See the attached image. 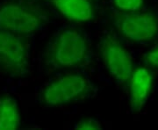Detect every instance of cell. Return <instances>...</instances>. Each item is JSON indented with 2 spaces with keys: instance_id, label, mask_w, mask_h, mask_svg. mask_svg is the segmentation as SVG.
<instances>
[{
  "instance_id": "6da1fadb",
  "label": "cell",
  "mask_w": 158,
  "mask_h": 130,
  "mask_svg": "<svg viewBox=\"0 0 158 130\" xmlns=\"http://www.w3.org/2000/svg\"><path fill=\"white\" fill-rule=\"evenodd\" d=\"M41 62L48 74L92 70L96 57L89 35L81 27L71 24L58 29L42 52Z\"/></svg>"
},
{
  "instance_id": "7a4b0ae2",
  "label": "cell",
  "mask_w": 158,
  "mask_h": 130,
  "mask_svg": "<svg viewBox=\"0 0 158 130\" xmlns=\"http://www.w3.org/2000/svg\"><path fill=\"white\" fill-rule=\"evenodd\" d=\"M98 86L81 71H64L55 74L41 87L38 102L48 108H57L87 101L96 96Z\"/></svg>"
},
{
  "instance_id": "3957f363",
  "label": "cell",
  "mask_w": 158,
  "mask_h": 130,
  "mask_svg": "<svg viewBox=\"0 0 158 130\" xmlns=\"http://www.w3.org/2000/svg\"><path fill=\"white\" fill-rule=\"evenodd\" d=\"M105 18L111 29L124 42L150 45L158 40V11L153 9L124 11L106 8Z\"/></svg>"
},
{
  "instance_id": "277c9868",
  "label": "cell",
  "mask_w": 158,
  "mask_h": 130,
  "mask_svg": "<svg viewBox=\"0 0 158 130\" xmlns=\"http://www.w3.org/2000/svg\"><path fill=\"white\" fill-rule=\"evenodd\" d=\"M53 12L39 0L0 2V28L32 38L52 21Z\"/></svg>"
},
{
  "instance_id": "5b68a950",
  "label": "cell",
  "mask_w": 158,
  "mask_h": 130,
  "mask_svg": "<svg viewBox=\"0 0 158 130\" xmlns=\"http://www.w3.org/2000/svg\"><path fill=\"white\" fill-rule=\"evenodd\" d=\"M124 43L117 34L108 28L99 36L97 51L108 74L116 85L127 93L136 65Z\"/></svg>"
},
{
  "instance_id": "8992f818",
  "label": "cell",
  "mask_w": 158,
  "mask_h": 130,
  "mask_svg": "<svg viewBox=\"0 0 158 130\" xmlns=\"http://www.w3.org/2000/svg\"><path fill=\"white\" fill-rule=\"evenodd\" d=\"M0 72L22 79L31 73V38L0 28Z\"/></svg>"
},
{
  "instance_id": "52a82bcc",
  "label": "cell",
  "mask_w": 158,
  "mask_h": 130,
  "mask_svg": "<svg viewBox=\"0 0 158 130\" xmlns=\"http://www.w3.org/2000/svg\"><path fill=\"white\" fill-rule=\"evenodd\" d=\"M156 78V71L144 64L136 65L131 77L127 93L131 113H140L146 107L152 95Z\"/></svg>"
},
{
  "instance_id": "ba28073f",
  "label": "cell",
  "mask_w": 158,
  "mask_h": 130,
  "mask_svg": "<svg viewBox=\"0 0 158 130\" xmlns=\"http://www.w3.org/2000/svg\"><path fill=\"white\" fill-rule=\"evenodd\" d=\"M48 5L71 24L95 21L98 8L93 0H46Z\"/></svg>"
},
{
  "instance_id": "9c48e42d",
  "label": "cell",
  "mask_w": 158,
  "mask_h": 130,
  "mask_svg": "<svg viewBox=\"0 0 158 130\" xmlns=\"http://www.w3.org/2000/svg\"><path fill=\"white\" fill-rule=\"evenodd\" d=\"M21 126V113L17 99L11 94L0 95V130H17Z\"/></svg>"
},
{
  "instance_id": "30bf717a",
  "label": "cell",
  "mask_w": 158,
  "mask_h": 130,
  "mask_svg": "<svg viewBox=\"0 0 158 130\" xmlns=\"http://www.w3.org/2000/svg\"><path fill=\"white\" fill-rule=\"evenodd\" d=\"M112 7L119 11H137L145 8V0H112Z\"/></svg>"
},
{
  "instance_id": "8fae6325",
  "label": "cell",
  "mask_w": 158,
  "mask_h": 130,
  "mask_svg": "<svg viewBox=\"0 0 158 130\" xmlns=\"http://www.w3.org/2000/svg\"><path fill=\"white\" fill-rule=\"evenodd\" d=\"M141 61L142 64L155 71H158V42L154 43V45L141 56Z\"/></svg>"
},
{
  "instance_id": "7c38bea8",
  "label": "cell",
  "mask_w": 158,
  "mask_h": 130,
  "mask_svg": "<svg viewBox=\"0 0 158 130\" xmlns=\"http://www.w3.org/2000/svg\"><path fill=\"white\" fill-rule=\"evenodd\" d=\"M75 130H103L104 127L98 120L92 116L82 117L76 122Z\"/></svg>"
}]
</instances>
